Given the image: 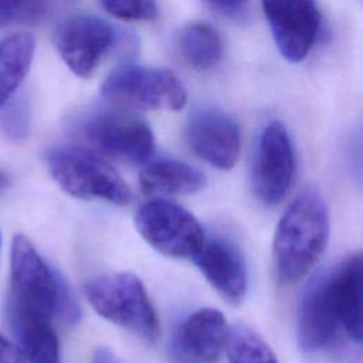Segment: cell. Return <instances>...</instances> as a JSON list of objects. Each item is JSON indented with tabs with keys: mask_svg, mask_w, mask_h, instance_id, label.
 <instances>
[{
	"mask_svg": "<svg viewBox=\"0 0 363 363\" xmlns=\"http://www.w3.org/2000/svg\"><path fill=\"white\" fill-rule=\"evenodd\" d=\"M329 237V214L322 194L308 187L288 206L275 230L272 261L277 279L291 285L320 258Z\"/></svg>",
	"mask_w": 363,
	"mask_h": 363,
	"instance_id": "obj_1",
	"label": "cell"
},
{
	"mask_svg": "<svg viewBox=\"0 0 363 363\" xmlns=\"http://www.w3.org/2000/svg\"><path fill=\"white\" fill-rule=\"evenodd\" d=\"M6 306L74 325L81 312L64 278L38 254L34 244L16 234L10 247V288Z\"/></svg>",
	"mask_w": 363,
	"mask_h": 363,
	"instance_id": "obj_2",
	"label": "cell"
},
{
	"mask_svg": "<svg viewBox=\"0 0 363 363\" xmlns=\"http://www.w3.org/2000/svg\"><path fill=\"white\" fill-rule=\"evenodd\" d=\"M72 133L79 146L128 164L150 159L155 138L150 126L130 109L121 106L94 108L72 122Z\"/></svg>",
	"mask_w": 363,
	"mask_h": 363,
	"instance_id": "obj_3",
	"label": "cell"
},
{
	"mask_svg": "<svg viewBox=\"0 0 363 363\" xmlns=\"http://www.w3.org/2000/svg\"><path fill=\"white\" fill-rule=\"evenodd\" d=\"M44 162L54 182L69 196L126 206L132 191L121 174L99 155L79 145L55 146Z\"/></svg>",
	"mask_w": 363,
	"mask_h": 363,
	"instance_id": "obj_4",
	"label": "cell"
},
{
	"mask_svg": "<svg viewBox=\"0 0 363 363\" xmlns=\"http://www.w3.org/2000/svg\"><path fill=\"white\" fill-rule=\"evenodd\" d=\"M88 303L104 319L155 343L160 336L156 311L142 281L130 272H115L89 279L84 286Z\"/></svg>",
	"mask_w": 363,
	"mask_h": 363,
	"instance_id": "obj_5",
	"label": "cell"
},
{
	"mask_svg": "<svg viewBox=\"0 0 363 363\" xmlns=\"http://www.w3.org/2000/svg\"><path fill=\"white\" fill-rule=\"evenodd\" d=\"M102 96L112 105L139 111H179L187 94L169 69L125 64L112 69L101 84Z\"/></svg>",
	"mask_w": 363,
	"mask_h": 363,
	"instance_id": "obj_6",
	"label": "cell"
},
{
	"mask_svg": "<svg viewBox=\"0 0 363 363\" xmlns=\"http://www.w3.org/2000/svg\"><path fill=\"white\" fill-rule=\"evenodd\" d=\"M135 227L157 252L172 258H194L206 237L199 220L182 206L155 199L135 214Z\"/></svg>",
	"mask_w": 363,
	"mask_h": 363,
	"instance_id": "obj_7",
	"label": "cell"
},
{
	"mask_svg": "<svg viewBox=\"0 0 363 363\" xmlns=\"http://www.w3.org/2000/svg\"><path fill=\"white\" fill-rule=\"evenodd\" d=\"M121 41L113 26L89 14L64 20L54 35L58 54L65 65L79 78L94 75L101 60Z\"/></svg>",
	"mask_w": 363,
	"mask_h": 363,
	"instance_id": "obj_8",
	"label": "cell"
},
{
	"mask_svg": "<svg viewBox=\"0 0 363 363\" xmlns=\"http://www.w3.org/2000/svg\"><path fill=\"white\" fill-rule=\"evenodd\" d=\"M295 172V155L291 136L284 123L269 122L258 140L254 166L252 190L268 206L279 204L288 194Z\"/></svg>",
	"mask_w": 363,
	"mask_h": 363,
	"instance_id": "obj_9",
	"label": "cell"
},
{
	"mask_svg": "<svg viewBox=\"0 0 363 363\" xmlns=\"http://www.w3.org/2000/svg\"><path fill=\"white\" fill-rule=\"evenodd\" d=\"M262 9L281 55L291 62L305 60L320 27L315 0H262Z\"/></svg>",
	"mask_w": 363,
	"mask_h": 363,
	"instance_id": "obj_10",
	"label": "cell"
},
{
	"mask_svg": "<svg viewBox=\"0 0 363 363\" xmlns=\"http://www.w3.org/2000/svg\"><path fill=\"white\" fill-rule=\"evenodd\" d=\"M186 142L190 150L220 170L231 169L240 155V128L234 118L214 106H201L191 112L186 125Z\"/></svg>",
	"mask_w": 363,
	"mask_h": 363,
	"instance_id": "obj_11",
	"label": "cell"
},
{
	"mask_svg": "<svg viewBox=\"0 0 363 363\" xmlns=\"http://www.w3.org/2000/svg\"><path fill=\"white\" fill-rule=\"evenodd\" d=\"M228 326L214 308L190 313L174 332L170 353L174 363H217L225 350Z\"/></svg>",
	"mask_w": 363,
	"mask_h": 363,
	"instance_id": "obj_12",
	"label": "cell"
},
{
	"mask_svg": "<svg viewBox=\"0 0 363 363\" xmlns=\"http://www.w3.org/2000/svg\"><path fill=\"white\" fill-rule=\"evenodd\" d=\"M345 336L336 313L326 277L305 292L298 312V339L306 352H323Z\"/></svg>",
	"mask_w": 363,
	"mask_h": 363,
	"instance_id": "obj_13",
	"label": "cell"
},
{
	"mask_svg": "<svg viewBox=\"0 0 363 363\" xmlns=\"http://www.w3.org/2000/svg\"><path fill=\"white\" fill-rule=\"evenodd\" d=\"M208 284L230 303L238 305L247 295V268L240 248L224 237L204 240L193 258Z\"/></svg>",
	"mask_w": 363,
	"mask_h": 363,
	"instance_id": "obj_14",
	"label": "cell"
},
{
	"mask_svg": "<svg viewBox=\"0 0 363 363\" xmlns=\"http://www.w3.org/2000/svg\"><path fill=\"white\" fill-rule=\"evenodd\" d=\"M362 255L352 254L326 275L345 336L362 342Z\"/></svg>",
	"mask_w": 363,
	"mask_h": 363,
	"instance_id": "obj_15",
	"label": "cell"
},
{
	"mask_svg": "<svg viewBox=\"0 0 363 363\" xmlns=\"http://www.w3.org/2000/svg\"><path fill=\"white\" fill-rule=\"evenodd\" d=\"M6 319L28 363H60V342L52 319L9 306Z\"/></svg>",
	"mask_w": 363,
	"mask_h": 363,
	"instance_id": "obj_16",
	"label": "cell"
},
{
	"mask_svg": "<svg viewBox=\"0 0 363 363\" xmlns=\"http://www.w3.org/2000/svg\"><path fill=\"white\" fill-rule=\"evenodd\" d=\"M139 183L147 194L186 196L201 191L207 180L200 170L184 162L160 157L145 162Z\"/></svg>",
	"mask_w": 363,
	"mask_h": 363,
	"instance_id": "obj_17",
	"label": "cell"
},
{
	"mask_svg": "<svg viewBox=\"0 0 363 363\" xmlns=\"http://www.w3.org/2000/svg\"><path fill=\"white\" fill-rule=\"evenodd\" d=\"M35 41L28 33H13L0 40V109L13 98L34 58Z\"/></svg>",
	"mask_w": 363,
	"mask_h": 363,
	"instance_id": "obj_18",
	"label": "cell"
},
{
	"mask_svg": "<svg viewBox=\"0 0 363 363\" xmlns=\"http://www.w3.org/2000/svg\"><path fill=\"white\" fill-rule=\"evenodd\" d=\"M179 44L183 58L196 69H210L221 58L220 35L207 23L194 21L184 26L179 35Z\"/></svg>",
	"mask_w": 363,
	"mask_h": 363,
	"instance_id": "obj_19",
	"label": "cell"
},
{
	"mask_svg": "<svg viewBox=\"0 0 363 363\" xmlns=\"http://www.w3.org/2000/svg\"><path fill=\"white\" fill-rule=\"evenodd\" d=\"M225 350L228 363H278L268 343L242 323L228 330Z\"/></svg>",
	"mask_w": 363,
	"mask_h": 363,
	"instance_id": "obj_20",
	"label": "cell"
},
{
	"mask_svg": "<svg viewBox=\"0 0 363 363\" xmlns=\"http://www.w3.org/2000/svg\"><path fill=\"white\" fill-rule=\"evenodd\" d=\"M57 0H0V21L34 24L52 11Z\"/></svg>",
	"mask_w": 363,
	"mask_h": 363,
	"instance_id": "obj_21",
	"label": "cell"
},
{
	"mask_svg": "<svg viewBox=\"0 0 363 363\" xmlns=\"http://www.w3.org/2000/svg\"><path fill=\"white\" fill-rule=\"evenodd\" d=\"M0 116L3 132L13 140L27 138L30 132V109L24 98L10 99L4 106Z\"/></svg>",
	"mask_w": 363,
	"mask_h": 363,
	"instance_id": "obj_22",
	"label": "cell"
},
{
	"mask_svg": "<svg viewBox=\"0 0 363 363\" xmlns=\"http://www.w3.org/2000/svg\"><path fill=\"white\" fill-rule=\"evenodd\" d=\"M113 17L128 21H152L157 16L155 0H99Z\"/></svg>",
	"mask_w": 363,
	"mask_h": 363,
	"instance_id": "obj_23",
	"label": "cell"
},
{
	"mask_svg": "<svg viewBox=\"0 0 363 363\" xmlns=\"http://www.w3.org/2000/svg\"><path fill=\"white\" fill-rule=\"evenodd\" d=\"M0 363H28L17 345L0 335Z\"/></svg>",
	"mask_w": 363,
	"mask_h": 363,
	"instance_id": "obj_24",
	"label": "cell"
},
{
	"mask_svg": "<svg viewBox=\"0 0 363 363\" xmlns=\"http://www.w3.org/2000/svg\"><path fill=\"white\" fill-rule=\"evenodd\" d=\"M247 0H208V3L216 7L217 10H221L224 13H237L240 11Z\"/></svg>",
	"mask_w": 363,
	"mask_h": 363,
	"instance_id": "obj_25",
	"label": "cell"
},
{
	"mask_svg": "<svg viewBox=\"0 0 363 363\" xmlns=\"http://www.w3.org/2000/svg\"><path fill=\"white\" fill-rule=\"evenodd\" d=\"M92 363H121L112 350L108 347H98L92 354Z\"/></svg>",
	"mask_w": 363,
	"mask_h": 363,
	"instance_id": "obj_26",
	"label": "cell"
},
{
	"mask_svg": "<svg viewBox=\"0 0 363 363\" xmlns=\"http://www.w3.org/2000/svg\"><path fill=\"white\" fill-rule=\"evenodd\" d=\"M7 184H9V177H7V174L0 170V190L4 189Z\"/></svg>",
	"mask_w": 363,
	"mask_h": 363,
	"instance_id": "obj_27",
	"label": "cell"
},
{
	"mask_svg": "<svg viewBox=\"0 0 363 363\" xmlns=\"http://www.w3.org/2000/svg\"><path fill=\"white\" fill-rule=\"evenodd\" d=\"M0 245H1V238H0Z\"/></svg>",
	"mask_w": 363,
	"mask_h": 363,
	"instance_id": "obj_28",
	"label": "cell"
}]
</instances>
